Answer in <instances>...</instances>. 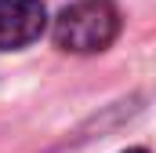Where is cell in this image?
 <instances>
[{
	"mask_svg": "<svg viewBox=\"0 0 156 153\" xmlns=\"http://www.w3.org/2000/svg\"><path fill=\"white\" fill-rule=\"evenodd\" d=\"M120 33V11L113 0H76L55 18V44L73 55L105 51Z\"/></svg>",
	"mask_w": 156,
	"mask_h": 153,
	"instance_id": "cell-1",
	"label": "cell"
},
{
	"mask_svg": "<svg viewBox=\"0 0 156 153\" xmlns=\"http://www.w3.org/2000/svg\"><path fill=\"white\" fill-rule=\"evenodd\" d=\"M47 11L40 0H0V51H18L40 40Z\"/></svg>",
	"mask_w": 156,
	"mask_h": 153,
	"instance_id": "cell-2",
	"label": "cell"
},
{
	"mask_svg": "<svg viewBox=\"0 0 156 153\" xmlns=\"http://www.w3.org/2000/svg\"><path fill=\"white\" fill-rule=\"evenodd\" d=\"M127 153H145V150H127Z\"/></svg>",
	"mask_w": 156,
	"mask_h": 153,
	"instance_id": "cell-3",
	"label": "cell"
}]
</instances>
